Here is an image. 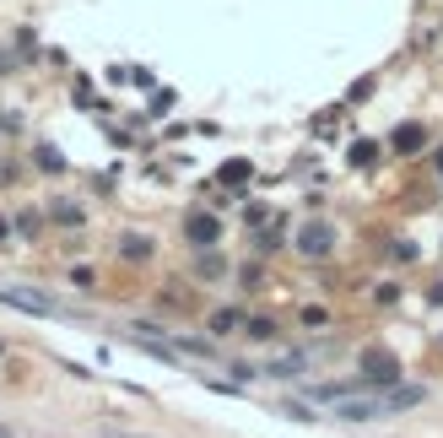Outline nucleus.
<instances>
[{
    "mask_svg": "<svg viewBox=\"0 0 443 438\" xmlns=\"http://www.w3.org/2000/svg\"><path fill=\"white\" fill-rule=\"evenodd\" d=\"M324 244H330V233H324V228H308V233H303V249H324Z\"/></svg>",
    "mask_w": 443,
    "mask_h": 438,
    "instance_id": "obj_1",
    "label": "nucleus"
}]
</instances>
